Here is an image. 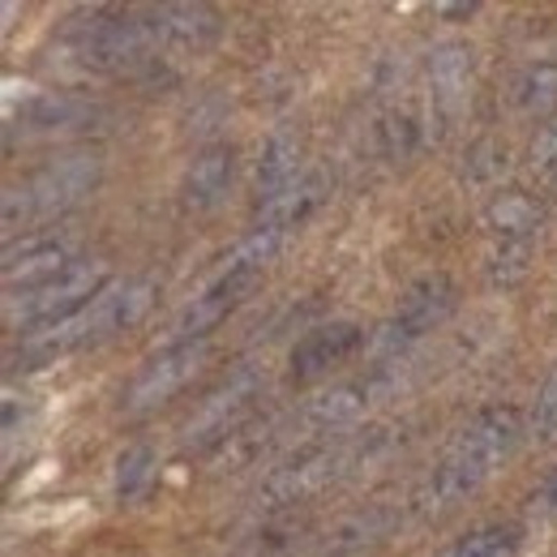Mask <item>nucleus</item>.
<instances>
[{
  "instance_id": "obj_2",
  "label": "nucleus",
  "mask_w": 557,
  "mask_h": 557,
  "mask_svg": "<svg viewBox=\"0 0 557 557\" xmlns=\"http://www.w3.org/2000/svg\"><path fill=\"white\" fill-rule=\"evenodd\" d=\"M154 296H159V278L154 275L121 278V283L103 287L90 305H82L70 318H61L52 326H35L22 339V351L35 356V360H52V356H70L77 348L103 344V339L138 326L141 318H146V309L154 305Z\"/></svg>"
},
{
  "instance_id": "obj_16",
  "label": "nucleus",
  "mask_w": 557,
  "mask_h": 557,
  "mask_svg": "<svg viewBox=\"0 0 557 557\" xmlns=\"http://www.w3.org/2000/svg\"><path fill=\"white\" fill-rule=\"evenodd\" d=\"M369 404V382H344V386H331L322 395H313L305 408H300V424L305 429H339L364 412Z\"/></svg>"
},
{
  "instance_id": "obj_13",
  "label": "nucleus",
  "mask_w": 557,
  "mask_h": 557,
  "mask_svg": "<svg viewBox=\"0 0 557 557\" xmlns=\"http://www.w3.org/2000/svg\"><path fill=\"white\" fill-rule=\"evenodd\" d=\"M232 172H236V154L232 146H207L189 172H185V185H181V202L185 210H210L223 202L227 185H232Z\"/></svg>"
},
{
  "instance_id": "obj_26",
  "label": "nucleus",
  "mask_w": 557,
  "mask_h": 557,
  "mask_svg": "<svg viewBox=\"0 0 557 557\" xmlns=\"http://www.w3.org/2000/svg\"><path fill=\"white\" fill-rule=\"evenodd\" d=\"M528 159H532V172L541 176H557V116L549 125H541V134L528 146Z\"/></svg>"
},
{
  "instance_id": "obj_23",
  "label": "nucleus",
  "mask_w": 557,
  "mask_h": 557,
  "mask_svg": "<svg viewBox=\"0 0 557 557\" xmlns=\"http://www.w3.org/2000/svg\"><path fill=\"white\" fill-rule=\"evenodd\" d=\"M528 240H502V249L488 258V278L493 283H502V287H510V283H519V278L528 275Z\"/></svg>"
},
{
  "instance_id": "obj_9",
  "label": "nucleus",
  "mask_w": 557,
  "mask_h": 557,
  "mask_svg": "<svg viewBox=\"0 0 557 557\" xmlns=\"http://www.w3.org/2000/svg\"><path fill=\"white\" fill-rule=\"evenodd\" d=\"M77 267V236L70 232H48V236H26L22 245L4 249V287L22 292V287H39L48 278L65 275Z\"/></svg>"
},
{
  "instance_id": "obj_18",
  "label": "nucleus",
  "mask_w": 557,
  "mask_h": 557,
  "mask_svg": "<svg viewBox=\"0 0 557 557\" xmlns=\"http://www.w3.org/2000/svg\"><path fill=\"white\" fill-rule=\"evenodd\" d=\"M322 198H326V176L322 172H313V176H300L278 202L271 207H262V223L258 227H275V232H292V227H300L313 210L322 207Z\"/></svg>"
},
{
  "instance_id": "obj_4",
  "label": "nucleus",
  "mask_w": 557,
  "mask_h": 557,
  "mask_svg": "<svg viewBox=\"0 0 557 557\" xmlns=\"http://www.w3.org/2000/svg\"><path fill=\"white\" fill-rule=\"evenodd\" d=\"M103 275L108 267L103 262H77L65 275L48 278L39 287H22V292H9L4 296V322L9 326H52L61 318L77 313L82 305H90L99 292H103Z\"/></svg>"
},
{
  "instance_id": "obj_17",
  "label": "nucleus",
  "mask_w": 557,
  "mask_h": 557,
  "mask_svg": "<svg viewBox=\"0 0 557 557\" xmlns=\"http://www.w3.org/2000/svg\"><path fill=\"white\" fill-rule=\"evenodd\" d=\"M95 103L70 99V95H35L30 103H22V121L35 134H57V129H82L86 121H95Z\"/></svg>"
},
{
  "instance_id": "obj_6",
  "label": "nucleus",
  "mask_w": 557,
  "mask_h": 557,
  "mask_svg": "<svg viewBox=\"0 0 557 557\" xmlns=\"http://www.w3.org/2000/svg\"><path fill=\"white\" fill-rule=\"evenodd\" d=\"M450 309H455V278L442 275V271L420 275L404 292L395 318L382 326V348H404L420 335H429L433 326H442L450 318Z\"/></svg>"
},
{
  "instance_id": "obj_5",
  "label": "nucleus",
  "mask_w": 557,
  "mask_h": 557,
  "mask_svg": "<svg viewBox=\"0 0 557 557\" xmlns=\"http://www.w3.org/2000/svg\"><path fill=\"white\" fill-rule=\"evenodd\" d=\"M202 360H207V344H172L168 351H159L150 364H141V373L125 386L121 408L129 417H141V412L168 404L185 382H194Z\"/></svg>"
},
{
  "instance_id": "obj_7",
  "label": "nucleus",
  "mask_w": 557,
  "mask_h": 557,
  "mask_svg": "<svg viewBox=\"0 0 557 557\" xmlns=\"http://www.w3.org/2000/svg\"><path fill=\"white\" fill-rule=\"evenodd\" d=\"M258 391H262V373H258L253 364L232 369V377H223L219 391L202 404V412L185 424V446H207V442L232 437L240 417L253 408Z\"/></svg>"
},
{
  "instance_id": "obj_22",
  "label": "nucleus",
  "mask_w": 557,
  "mask_h": 557,
  "mask_svg": "<svg viewBox=\"0 0 557 557\" xmlns=\"http://www.w3.org/2000/svg\"><path fill=\"white\" fill-rule=\"evenodd\" d=\"M150 472H154V450L146 442L125 446V455L116 459V497L121 502H134L141 488H146V481H150Z\"/></svg>"
},
{
  "instance_id": "obj_24",
  "label": "nucleus",
  "mask_w": 557,
  "mask_h": 557,
  "mask_svg": "<svg viewBox=\"0 0 557 557\" xmlns=\"http://www.w3.org/2000/svg\"><path fill=\"white\" fill-rule=\"evenodd\" d=\"M377 141H382V154H386V159H408V154L417 150V121H412L408 112L386 116V121L377 125Z\"/></svg>"
},
{
  "instance_id": "obj_25",
  "label": "nucleus",
  "mask_w": 557,
  "mask_h": 557,
  "mask_svg": "<svg viewBox=\"0 0 557 557\" xmlns=\"http://www.w3.org/2000/svg\"><path fill=\"white\" fill-rule=\"evenodd\" d=\"M528 433L541 442V446H554L557 442V377H549L532 404V420H528Z\"/></svg>"
},
{
  "instance_id": "obj_27",
  "label": "nucleus",
  "mask_w": 557,
  "mask_h": 557,
  "mask_svg": "<svg viewBox=\"0 0 557 557\" xmlns=\"http://www.w3.org/2000/svg\"><path fill=\"white\" fill-rule=\"evenodd\" d=\"M502 168H506V146H497V141L472 146V159H468V176H472V181H488V176L502 172Z\"/></svg>"
},
{
  "instance_id": "obj_3",
  "label": "nucleus",
  "mask_w": 557,
  "mask_h": 557,
  "mask_svg": "<svg viewBox=\"0 0 557 557\" xmlns=\"http://www.w3.org/2000/svg\"><path fill=\"white\" fill-rule=\"evenodd\" d=\"M99 185V159L77 150V154H65L48 168H39L35 176H26L22 185H9L4 189V232H22V227H35L44 219H57L73 210L77 202L90 198V189Z\"/></svg>"
},
{
  "instance_id": "obj_8",
  "label": "nucleus",
  "mask_w": 557,
  "mask_h": 557,
  "mask_svg": "<svg viewBox=\"0 0 557 557\" xmlns=\"http://www.w3.org/2000/svg\"><path fill=\"white\" fill-rule=\"evenodd\" d=\"M258 283L253 271H227L219 267V275L207 283L202 296H194V305L181 309V318L172 322V344H207V335L249 296V287Z\"/></svg>"
},
{
  "instance_id": "obj_15",
  "label": "nucleus",
  "mask_w": 557,
  "mask_h": 557,
  "mask_svg": "<svg viewBox=\"0 0 557 557\" xmlns=\"http://www.w3.org/2000/svg\"><path fill=\"white\" fill-rule=\"evenodd\" d=\"M476 70V57L468 44H437L429 52V90L442 108H459L468 95V82Z\"/></svg>"
},
{
  "instance_id": "obj_10",
  "label": "nucleus",
  "mask_w": 557,
  "mask_h": 557,
  "mask_svg": "<svg viewBox=\"0 0 557 557\" xmlns=\"http://www.w3.org/2000/svg\"><path fill=\"white\" fill-rule=\"evenodd\" d=\"M364 348V331L356 322H326V326H313L296 339V348L287 356L292 364V382H318L326 377L331 369L348 364L356 351Z\"/></svg>"
},
{
  "instance_id": "obj_20",
  "label": "nucleus",
  "mask_w": 557,
  "mask_h": 557,
  "mask_svg": "<svg viewBox=\"0 0 557 557\" xmlns=\"http://www.w3.org/2000/svg\"><path fill=\"white\" fill-rule=\"evenodd\" d=\"M519 545H523L519 528H510V523H493V528H476V532L459 536L455 545L437 549L433 557H519Z\"/></svg>"
},
{
  "instance_id": "obj_14",
  "label": "nucleus",
  "mask_w": 557,
  "mask_h": 557,
  "mask_svg": "<svg viewBox=\"0 0 557 557\" xmlns=\"http://www.w3.org/2000/svg\"><path fill=\"white\" fill-rule=\"evenodd\" d=\"M296 181H300V141L292 138V134H275L262 146V159H258V172H253L258 202L271 207Z\"/></svg>"
},
{
  "instance_id": "obj_28",
  "label": "nucleus",
  "mask_w": 557,
  "mask_h": 557,
  "mask_svg": "<svg viewBox=\"0 0 557 557\" xmlns=\"http://www.w3.org/2000/svg\"><path fill=\"white\" fill-rule=\"evenodd\" d=\"M528 506H532V515H541V519H557V472H549L541 485L532 488Z\"/></svg>"
},
{
  "instance_id": "obj_1",
  "label": "nucleus",
  "mask_w": 557,
  "mask_h": 557,
  "mask_svg": "<svg viewBox=\"0 0 557 557\" xmlns=\"http://www.w3.org/2000/svg\"><path fill=\"white\" fill-rule=\"evenodd\" d=\"M519 437H523V420L515 408L481 412L455 437V446L442 455V463L420 481L417 497H412L420 519H437V515L455 510L468 493H476L493 476V468L519 446Z\"/></svg>"
},
{
  "instance_id": "obj_19",
  "label": "nucleus",
  "mask_w": 557,
  "mask_h": 557,
  "mask_svg": "<svg viewBox=\"0 0 557 557\" xmlns=\"http://www.w3.org/2000/svg\"><path fill=\"white\" fill-rule=\"evenodd\" d=\"M485 223L502 240H532V232L541 227V207L528 194H502L488 202Z\"/></svg>"
},
{
  "instance_id": "obj_21",
  "label": "nucleus",
  "mask_w": 557,
  "mask_h": 557,
  "mask_svg": "<svg viewBox=\"0 0 557 557\" xmlns=\"http://www.w3.org/2000/svg\"><path fill=\"white\" fill-rule=\"evenodd\" d=\"M515 103L523 112H549L557 108V61H536L515 77Z\"/></svg>"
},
{
  "instance_id": "obj_12",
  "label": "nucleus",
  "mask_w": 557,
  "mask_h": 557,
  "mask_svg": "<svg viewBox=\"0 0 557 557\" xmlns=\"http://www.w3.org/2000/svg\"><path fill=\"white\" fill-rule=\"evenodd\" d=\"M150 26H154V44L159 48H207L210 39L219 35V13L207 4H159L146 9Z\"/></svg>"
},
{
  "instance_id": "obj_11",
  "label": "nucleus",
  "mask_w": 557,
  "mask_h": 557,
  "mask_svg": "<svg viewBox=\"0 0 557 557\" xmlns=\"http://www.w3.org/2000/svg\"><path fill=\"white\" fill-rule=\"evenodd\" d=\"M351 459V446H318V450H305L296 455L287 468H278L275 476L267 481L262 497L267 506H292L309 493H318L322 485H331Z\"/></svg>"
}]
</instances>
